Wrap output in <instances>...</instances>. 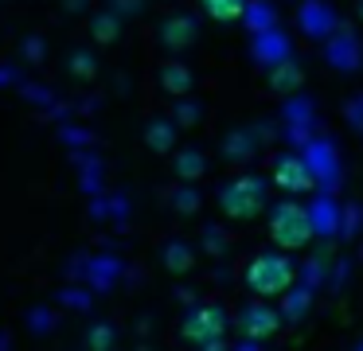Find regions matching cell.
<instances>
[{
  "mask_svg": "<svg viewBox=\"0 0 363 351\" xmlns=\"http://www.w3.org/2000/svg\"><path fill=\"white\" fill-rule=\"evenodd\" d=\"M199 117H203V109H199V101H191L188 94H184V98H180V106L172 109V121H176V125H184V129H188V125H196Z\"/></svg>",
  "mask_w": 363,
  "mask_h": 351,
  "instance_id": "obj_28",
  "label": "cell"
},
{
  "mask_svg": "<svg viewBox=\"0 0 363 351\" xmlns=\"http://www.w3.org/2000/svg\"><path fill=\"white\" fill-rule=\"evenodd\" d=\"M242 23H246V31H266V28H274L277 23V8H274V0H246V8H242Z\"/></svg>",
  "mask_w": 363,
  "mask_h": 351,
  "instance_id": "obj_20",
  "label": "cell"
},
{
  "mask_svg": "<svg viewBox=\"0 0 363 351\" xmlns=\"http://www.w3.org/2000/svg\"><path fill=\"white\" fill-rule=\"evenodd\" d=\"M203 172H207V156L199 152V148H184V152H176V176H180L184 184H196Z\"/></svg>",
  "mask_w": 363,
  "mask_h": 351,
  "instance_id": "obj_24",
  "label": "cell"
},
{
  "mask_svg": "<svg viewBox=\"0 0 363 351\" xmlns=\"http://www.w3.org/2000/svg\"><path fill=\"white\" fill-rule=\"evenodd\" d=\"M71 70H79V78H94V59L90 55H71Z\"/></svg>",
  "mask_w": 363,
  "mask_h": 351,
  "instance_id": "obj_31",
  "label": "cell"
},
{
  "mask_svg": "<svg viewBox=\"0 0 363 351\" xmlns=\"http://www.w3.org/2000/svg\"><path fill=\"white\" fill-rule=\"evenodd\" d=\"M227 328H230L227 308H219V304H191L184 324H180V335L188 343H196V347L215 351L227 343Z\"/></svg>",
  "mask_w": 363,
  "mask_h": 351,
  "instance_id": "obj_5",
  "label": "cell"
},
{
  "mask_svg": "<svg viewBox=\"0 0 363 351\" xmlns=\"http://www.w3.org/2000/svg\"><path fill=\"white\" fill-rule=\"evenodd\" d=\"M324 273H328V254H313L308 262L297 265V281L305 289H313V293H320V289H324Z\"/></svg>",
  "mask_w": 363,
  "mask_h": 351,
  "instance_id": "obj_23",
  "label": "cell"
},
{
  "mask_svg": "<svg viewBox=\"0 0 363 351\" xmlns=\"http://www.w3.org/2000/svg\"><path fill=\"white\" fill-rule=\"evenodd\" d=\"M160 262H164L168 273H191L196 269V250H191L188 242L172 238V242H164V250H160Z\"/></svg>",
  "mask_w": 363,
  "mask_h": 351,
  "instance_id": "obj_19",
  "label": "cell"
},
{
  "mask_svg": "<svg viewBox=\"0 0 363 351\" xmlns=\"http://www.w3.org/2000/svg\"><path fill=\"white\" fill-rule=\"evenodd\" d=\"M196 35H199V23H196V16H188V12H176L160 23V43H164V51H176V55L188 51V47L196 43Z\"/></svg>",
  "mask_w": 363,
  "mask_h": 351,
  "instance_id": "obj_12",
  "label": "cell"
},
{
  "mask_svg": "<svg viewBox=\"0 0 363 351\" xmlns=\"http://www.w3.org/2000/svg\"><path fill=\"white\" fill-rule=\"evenodd\" d=\"M258 129H230L227 137H223V156H227L230 164H250L254 152H258Z\"/></svg>",
  "mask_w": 363,
  "mask_h": 351,
  "instance_id": "obj_15",
  "label": "cell"
},
{
  "mask_svg": "<svg viewBox=\"0 0 363 351\" xmlns=\"http://www.w3.org/2000/svg\"><path fill=\"white\" fill-rule=\"evenodd\" d=\"M266 195H269V184L262 176H254V172H242V176H235L230 184L219 187V211L227 218H238V223H246V218L262 215L266 211Z\"/></svg>",
  "mask_w": 363,
  "mask_h": 351,
  "instance_id": "obj_2",
  "label": "cell"
},
{
  "mask_svg": "<svg viewBox=\"0 0 363 351\" xmlns=\"http://www.w3.org/2000/svg\"><path fill=\"white\" fill-rule=\"evenodd\" d=\"M203 246H207V254H223V250H227V234H223L219 226H207V230H203Z\"/></svg>",
  "mask_w": 363,
  "mask_h": 351,
  "instance_id": "obj_30",
  "label": "cell"
},
{
  "mask_svg": "<svg viewBox=\"0 0 363 351\" xmlns=\"http://www.w3.org/2000/svg\"><path fill=\"white\" fill-rule=\"evenodd\" d=\"M118 31H121L118 16H113V12H102V16L94 20V43H113V39H118Z\"/></svg>",
  "mask_w": 363,
  "mask_h": 351,
  "instance_id": "obj_27",
  "label": "cell"
},
{
  "mask_svg": "<svg viewBox=\"0 0 363 351\" xmlns=\"http://www.w3.org/2000/svg\"><path fill=\"white\" fill-rule=\"evenodd\" d=\"M355 347H359V351H363V335H359V340H355Z\"/></svg>",
  "mask_w": 363,
  "mask_h": 351,
  "instance_id": "obj_33",
  "label": "cell"
},
{
  "mask_svg": "<svg viewBox=\"0 0 363 351\" xmlns=\"http://www.w3.org/2000/svg\"><path fill=\"white\" fill-rule=\"evenodd\" d=\"M250 55H254V62H262V67H274V62H281V59L293 55V39L281 31V23H274V28H266V31H254Z\"/></svg>",
  "mask_w": 363,
  "mask_h": 351,
  "instance_id": "obj_11",
  "label": "cell"
},
{
  "mask_svg": "<svg viewBox=\"0 0 363 351\" xmlns=\"http://www.w3.org/2000/svg\"><path fill=\"white\" fill-rule=\"evenodd\" d=\"M313 296H316L313 289H305L301 281H293V285L277 296V312H281L285 324H301V320L308 316V308H313Z\"/></svg>",
  "mask_w": 363,
  "mask_h": 351,
  "instance_id": "obj_14",
  "label": "cell"
},
{
  "mask_svg": "<svg viewBox=\"0 0 363 351\" xmlns=\"http://www.w3.org/2000/svg\"><path fill=\"white\" fill-rule=\"evenodd\" d=\"M199 203H203V199H199V191H196L191 184H184V179H180V187L172 191V207L180 211V215H196Z\"/></svg>",
  "mask_w": 363,
  "mask_h": 351,
  "instance_id": "obj_26",
  "label": "cell"
},
{
  "mask_svg": "<svg viewBox=\"0 0 363 351\" xmlns=\"http://www.w3.org/2000/svg\"><path fill=\"white\" fill-rule=\"evenodd\" d=\"M176 133H180V125H176V121L157 117V121L145 125V145H149L152 152H172V148H176Z\"/></svg>",
  "mask_w": 363,
  "mask_h": 351,
  "instance_id": "obj_18",
  "label": "cell"
},
{
  "mask_svg": "<svg viewBox=\"0 0 363 351\" xmlns=\"http://www.w3.org/2000/svg\"><path fill=\"white\" fill-rule=\"evenodd\" d=\"M269 238L277 250H305L313 242V226H308V211L297 199H281L269 207Z\"/></svg>",
  "mask_w": 363,
  "mask_h": 351,
  "instance_id": "obj_4",
  "label": "cell"
},
{
  "mask_svg": "<svg viewBox=\"0 0 363 351\" xmlns=\"http://www.w3.org/2000/svg\"><path fill=\"white\" fill-rule=\"evenodd\" d=\"M238 328H242V335H250V340H262L266 343L269 335H277L285 328V320H281V312L274 308L269 301H250L242 312H238Z\"/></svg>",
  "mask_w": 363,
  "mask_h": 351,
  "instance_id": "obj_8",
  "label": "cell"
},
{
  "mask_svg": "<svg viewBox=\"0 0 363 351\" xmlns=\"http://www.w3.org/2000/svg\"><path fill=\"white\" fill-rule=\"evenodd\" d=\"M269 184H277L281 191H289V195H305L308 187H313V176H308V164L301 160V152H297V148H293V152L274 156V164H269Z\"/></svg>",
  "mask_w": 363,
  "mask_h": 351,
  "instance_id": "obj_7",
  "label": "cell"
},
{
  "mask_svg": "<svg viewBox=\"0 0 363 351\" xmlns=\"http://www.w3.org/2000/svg\"><path fill=\"white\" fill-rule=\"evenodd\" d=\"M160 86H164L172 98H184V94H191V86H196V74H191L188 62H164L160 67Z\"/></svg>",
  "mask_w": 363,
  "mask_h": 351,
  "instance_id": "obj_17",
  "label": "cell"
},
{
  "mask_svg": "<svg viewBox=\"0 0 363 351\" xmlns=\"http://www.w3.org/2000/svg\"><path fill=\"white\" fill-rule=\"evenodd\" d=\"M320 51H324V62L336 74H355L363 67V39L347 23H336V31L320 39Z\"/></svg>",
  "mask_w": 363,
  "mask_h": 351,
  "instance_id": "obj_6",
  "label": "cell"
},
{
  "mask_svg": "<svg viewBox=\"0 0 363 351\" xmlns=\"http://www.w3.org/2000/svg\"><path fill=\"white\" fill-rule=\"evenodd\" d=\"M281 125H316V101L308 98V94H301V90L285 94Z\"/></svg>",
  "mask_w": 363,
  "mask_h": 351,
  "instance_id": "obj_16",
  "label": "cell"
},
{
  "mask_svg": "<svg viewBox=\"0 0 363 351\" xmlns=\"http://www.w3.org/2000/svg\"><path fill=\"white\" fill-rule=\"evenodd\" d=\"M336 23H340V12L328 4V0H301L297 28L305 31L308 39H316V43H320L324 35H332V31H336Z\"/></svg>",
  "mask_w": 363,
  "mask_h": 351,
  "instance_id": "obj_10",
  "label": "cell"
},
{
  "mask_svg": "<svg viewBox=\"0 0 363 351\" xmlns=\"http://www.w3.org/2000/svg\"><path fill=\"white\" fill-rule=\"evenodd\" d=\"M269 74H266V82H269V90L277 94V98H285V94H293V90H301L305 86V67H301L297 59H281V62H274V67H266Z\"/></svg>",
  "mask_w": 363,
  "mask_h": 351,
  "instance_id": "obj_13",
  "label": "cell"
},
{
  "mask_svg": "<svg viewBox=\"0 0 363 351\" xmlns=\"http://www.w3.org/2000/svg\"><path fill=\"white\" fill-rule=\"evenodd\" d=\"M355 20L363 23V0H359V4H355Z\"/></svg>",
  "mask_w": 363,
  "mask_h": 351,
  "instance_id": "obj_32",
  "label": "cell"
},
{
  "mask_svg": "<svg viewBox=\"0 0 363 351\" xmlns=\"http://www.w3.org/2000/svg\"><path fill=\"white\" fill-rule=\"evenodd\" d=\"M344 121L363 137V90H359V94H352V98L344 101Z\"/></svg>",
  "mask_w": 363,
  "mask_h": 351,
  "instance_id": "obj_29",
  "label": "cell"
},
{
  "mask_svg": "<svg viewBox=\"0 0 363 351\" xmlns=\"http://www.w3.org/2000/svg\"><path fill=\"white\" fill-rule=\"evenodd\" d=\"M305 211H308L313 238L336 242V234H340V199H336V191H320V187H316V195L308 199Z\"/></svg>",
  "mask_w": 363,
  "mask_h": 351,
  "instance_id": "obj_9",
  "label": "cell"
},
{
  "mask_svg": "<svg viewBox=\"0 0 363 351\" xmlns=\"http://www.w3.org/2000/svg\"><path fill=\"white\" fill-rule=\"evenodd\" d=\"M352 273H355V257H347V254H340V257H328V273H324V289H328V293H344V289H347V281H352Z\"/></svg>",
  "mask_w": 363,
  "mask_h": 351,
  "instance_id": "obj_22",
  "label": "cell"
},
{
  "mask_svg": "<svg viewBox=\"0 0 363 351\" xmlns=\"http://www.w3.org/2000/svg\"><path fill=\"white\" fill-rule=\"evenodd\" d=\"M297 152H301V160L308 164L313 187H320V191H340V187H344V156H340L336 140L316 133V137H308Z\"/></svg>",
  "mask_w": 363,
  "mask_h": 351,
  "instance_id": "obj_3",
  "label": "cell"
},
{
  "mask_svg": "<svg viewBox=\"0 0 363 351\" xmlns=\"http://www.w3.org/2000/svg\"><path fill=\"white\" fill-rule=\"evenodd\" d=\"M242 281H246V289H250L254 296L274 301V296H281L285 289L297 281V262L289 257V250H266V254H258L250 265H246Z\"/></svg>",
  "mask_w": 363,
  "mask_h": 351,
  "instance_id": "obj_1",
  "label": "cell"
},
{
  "mask_svg": "<svg viewBox=\"0 0 363 351\" xmlns=\"http://www.w3.org/2000/svg\"><path fill=\"white\" fill-rule=\"evenodd\" d=\"M340 242H359L363 238V203L359 199H347L340 203Z\"/></svg>",
  "mask_w": 363,
  "mask_h": 351,
  "instance_id": "obj_21",
  "label": "cell"
},
{
  "mask_svg": "<svg viewBox=\"0 0 363 351\" xmlns=\"http://www.w3.org/2000/svg\"><path fill=\"white\" fill-rule=\"evenodd\" d=\"M203 4V12L211 16V20H219V23H230V20H242V8H246V0H199Z\"/></svg>",
  "mask_w": 363,
  "mask_h": 351,
  "instance_id": "obj_25",
  "label": "cell"
}]
</instances>
